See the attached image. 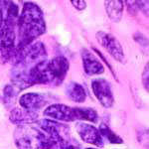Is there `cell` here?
I'll return each mask as SVG.
<instances>
[{
  "mask_svg": "<svg viewBox=\"0 0 149 149\" xmlns=\"http://www.w3.org/2000/svg\"><path fill=\"white\" fill-rule=\"evenodd\" d=\"M18 44L17 52L32 44L46 32L44 14L34 2H25L21 14L18 17Z\"/></svg>",
  "mask_w": 149,
  "mask_h": 149,
  "instance_id": "cell-1",
  "label": "cell"
},
{
  "mask_svg": "<svg viewBox=\"0 0 149 149\" xmlns=\"http://www.w3.org/2000/svg\"><path fill=\"white\" fill-rule=\"evenodd\" d=\"M69 68V61L63 56H58L51 61L46 60L34 67L28 74V86H60L66 78Z\"/></svg>",
  "mask_w": 149,
  "mask_h": 149,
  "instance_id": "cell-2",
  "label": "cell"
},
{
  "mask_svg": "<svg viewBox=\"0 0 149 149\" xmlns=\"http://www.w3.org/2000/svg\"><path fill=\"white\" fill-rule=\"evenodd\" d=\"M18 21L4 18L0 27V58L3 62L9 61L17 54L15 27Z\"/></svg>",
  "mask_w": 149,
  "mask_h": 149,
  "instance_id": "cell-3",
  "label": "cell"
},
{
  "mask_svg": "<svg viewBox=\"0 0 149 149\" xmlns=\"http://www.w3.org/2000/svg\"><path fill=\"white\" fill-rule=\"evenodd\" d=\"M14 142L17 149H44L42 133L35 127L17 126L14 130Z\"/></svg>",
  "mask_w": 149,
  "mask_h": 149,
  "instance_id": "cell-4",
  "label": "cell"
},
{
  "mask_svg": "<svg viewBox=\"0 0 149 149\" xmlns=\"http://www.w3.org/2000/svg\"><path fill=\"white\" fill-rule=\"evenodd\" d=\"M95 37H97L98 44L109 53L115 61L121 64L125 63V55H124L122 46L113 35L103 32V31H98Z\"/></svg>",
  "mask_w": 149,
  "mask_h": 149,
  "instance_id": "cell-5",
  "label": "cell"
},
{
  "mask_svg": "<svg viewBox=\"0 0 149 149\" xmlns=\"http://www.w3.org/2000/svg\"><path fill=\"white\" fill-rule=\"evenodd\" d=\"M44 115L55 121H74L79 120L78 107H71L61 103H54L47 107L44 110Z\"/></svg>",
  "mask_w": 149,
  "mask_h": 149,
  "instance_id": "cell-6",
  "label": "cell"
},
{
  "mask_svg": "<svg viewBox=\"0 0 149 149\" xmlns=\"http://www.w3.org/2000/svg\"><path fill=\"white\" fill-rule=\"evenodd\" d=\"M92 90L102 107L109 109L113 105L114 97L111 85L104 79H95L92 81Z\"/></svg>",
  "mask_w": 149,
  "mask_h": 149,
  "instance_id": "cell-7",
  "label": "cell"
},
{
  "mask_svg": "<svg viewBox=\"0 0 149 149\" xmlns=\"http://www.w3.org/2000/svg\"><path fill=\"white\" fill-rule=\"evenodd\" d=\"M76 130L81 140L86 143L93 144V145L98 146V147H102L104 144L103 138L100 135L98 129L95 128L92 124L80 121L76 124Z\"/></svg>",
  "mask_w": 149,
  "mask_h": 149,
  "instance_id": "cell-8",
  "label": "cell"
},
{
  "mask_svg": "<svg viewBox=\"0 0 149 149\" xmlns=\"http://www.w3.org/2000/svg\"><path fill=\"white\" fill-rule=\"evenodd\" d=\"M48 102H49V100H48L47 95L39 93H24L19 98V103H20L21 109L34 112L46 107L48 104Z\"/></svg>",
  "mask_w": 149,
  "mask_h": 149,
  "instance_id": "cell-9",
  "label": "cell"
},
{
  "mask_svg": "<svg viewBox=\"0 0 149 149\" xmlns=\"http://www.w3.org/2000/svg\"><path fill=\"white\" fill-rule=\"evenodd\" d=\"M81 60H83L84 71L88 76H97L103 74L104 67L91 51L86 49L81 50Z\"/></svg>",
  "mask_w": 149,
  "mask_h": 149,
  "instance_id": "cell-10",
  "label": "cell"
},
{
  "mask_svg": "<svg viewBox=\"0 0 149 149\" xmlns=\"http://www.w3.org/2000/svg\"><path fill=\"white\" fill-rule=\"evenodd\" d=\"M38 117V114L34 111H29L21 107H15L13 110H11L9 119L15 125L23 126L37 122L39 119Z\"/></svg>",
  "mask_w": 149,
  "mask_h": 149,
  "instance_id": "cell-11",
  "label": "cell"
},
{
  "mask_svg": "<svg viewBox=\"0 0 149 149\" xmlns=\"http://www.w3.org/2000/svg\"><path fill=\"white\" fill-rule=\"evenodd\" d=\"M123 1H105V11L110 20L115 23H118L121 20L123 14Z\"/></svg>",
  "mask_w": 149,
  "mask_h": 149,
  "instance_id": "cell-12",
  "label": "cell"
},
{
  "mask_svg": "<svg viewBox=\"0 0 149 149\" xmlns=\"http://www.w3.org/2000/svg\"><path fill=\"white\" fill-rule=\"evenodd\" d=\"M66 93L70 100L76 102H84L86 98V93L84 86L74 81L67 85Z\"/></svg>",
  "mask_w": 149,
  "mask_h": 149,
  "instance_id": "cell-13",
  "label": "cell"
},
{
  "mask_svg": "<svg viewBox=\"0 0 149 149\" xmlns=\"http://www.w3.org/2000/svg\"><path fill=\"white\" fill-rule=\"evenodd\" d=\"M98 131H100L102 137V138L104 137L105 139H107L110 143H112V144H122L123 143L122 139L119 137L118 135H116V134H115L109 126L105 125V124H103V123L100 124Z\"/></svg>",
  "mask_w": 149,
  "mask_h": 149,
  "instance_id": "cell-14",
  "label": "cell"
},
{
  "mask_svg": "<svg viewBox=\"0 0 149 149\" xmlns=\"http://www.w3.org/2000/svg\"><path fill=\"white\" fill-rule=\"evenodd\" d=\"M19 92L20 91L16 88L13 85L6 86L4 88V100H5V102L11 103V102H13L15 97H17V93Z\"/></svg>",
  "mask_w": 149,
  "mask_h": 149,
  "instance_id": "cell-15",
  "label": "cell"
},
{
  "mask_svg": "<svg viewBox=\"0 0 149 149\" xmlns=\"http://www.w3.org/2000/svg\"><path fill=\"white\" fill-rule=\"evenodd\" d=\"M7 5V2L5 1H0V27L4 22V18H5V8Z\"/></svg>",
  "mask_w": 149,
  "mask_h": 149,
  "instance_id": "cell-16",
  "label": "cell"
},
{
  "mask_svg": "<svg viewBox=\"0 0 149 149\" xmlns=\"http://www.w3.org/2000/svg\"><path fill=\"white\" fill-rule=\"evenodd\" d=\"M148 80H149V72H148V64L145 66V70L142 73V83L145 90H148Z\"/></svg>",
  "mask_w": 149,
  "mask_h": 149,
  "instance_id": "cell-17",
  "label": "cell"
},
{
  "mask_svg": "<svg viewBox=\"0 0 149 149\" xmlns=\"http://www.w3.org/2000/svg\"><path fill=\"white\" fill-rule=\"evenodd\" d=\"M126 5H128V10L131 14H135L138 9V4L137 1H126Z\"/></svg>",
  "mask_w": 149,
  "mask_h": 149,
  "instance_id": "cell-18",
  "label": "cell"
},
{
  "mask_svg": "<svg viewBox=\"0 0 149 149\" xmlns=\"http://www.w3.org/2000/svg\"><path fill=\"white\" fill-rule=\"evenodd\" d=\"M72 4L74 5V8L77 10H84V9L86 7V1H81V0H78V1H72Z\"/></svg>",
  "mask_w": 149,
  "mask_h": 149,
  "instance_id": "cell-19",
  "label": "cell"
},
{
  "mask_svg": "<svg viewBox=\"0 0 149 149\" xmlns=\"http://www.w3.org/2000/svg\"><path fill=\"white\" fill-rule=\"evenodd\" d=\"M86 149H95V148H86Z\"/></svg>",
  "mask_w": 149,
  "mask_h": 149,
  "instance_id": "cell-20",
  "label": "cell"
}]
</instances>
